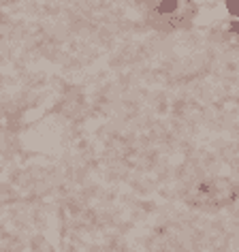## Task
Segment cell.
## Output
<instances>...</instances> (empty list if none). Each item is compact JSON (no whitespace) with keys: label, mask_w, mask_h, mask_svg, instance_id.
<instances>
[{"label":"cell","mask_w":239,"mask_h":252,"mask_svg":"<svg viewBox=\"0 0 239 252\" xmlns=\"http://www.w3.org/2000/svg\"><path fill=\"white\" fill-rule=\"evenodd\" d=\"M181 7H184V2L181 0H154L152 2V9L154 13L158 17H173L178 15Z\"/></svg>","instance_id":"obj_1"},{"label":"cell","mask_w":239,"mask_h":252,"mask_svg":"<svg viewBox=\"0 0 239 252\" xmlns=\"http://www.w3.org/2000/svg\"><path fill=\"white\" fill-rule=\"evenodd\" d=\"M30 252H56V250L45 237L39 235V237L32 239V244H30Z\"/></svg>","instance_id":"obj_2"},{"label":"cell","mask_w":239,"mask_h":252,"mask_svg":"<svg viewBox=\"0 0 239 252\" xmlns=\"http://www.w3.org/2000/svg\"><path fill=\"white\" fill-rule=\"evenodd\" d=\"M224 7L229 11V15L239 17V0H224Z\"/></svg>","instance_id":"obj_3"},{"label":"cell","mask_w":239,"mask_h":252,"mask_svg":"<svg viewBox=\"0 0 239 252\" xmlns=\"http://www.w3.org/2000/svg\"><path fill=\"white\" fill-rule=\"evenodd\" d=\"M237 34H239V26H237Z\"/></svg>","instance_id":"obj_4"}]
</instances>
